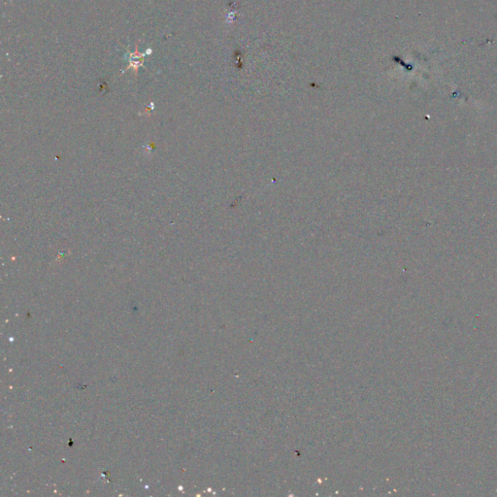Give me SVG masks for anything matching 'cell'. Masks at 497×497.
Listing matches in <instances>:
<instances>
[{
    "instance_id": "cell-1",
    "label": "cell",
    "mask_w": 497,
    "mask_h": 497,
    "mask_svg": "<svg viewBox=\"0 0 497 497\" xmlns=\"http://www.w3.org/2000/svg\"><path fill=\"white\" fill-rule=\"evenodd\" d=\"M145 53H140L139 51H138V46L136 45L135 47V52L134 53H129V65L126 67V70L132 68L134 70V73L135 75H137L138 73V69L140 66L143 65L144 63V57H145Z\"/></svg>"
}]
</instances>
